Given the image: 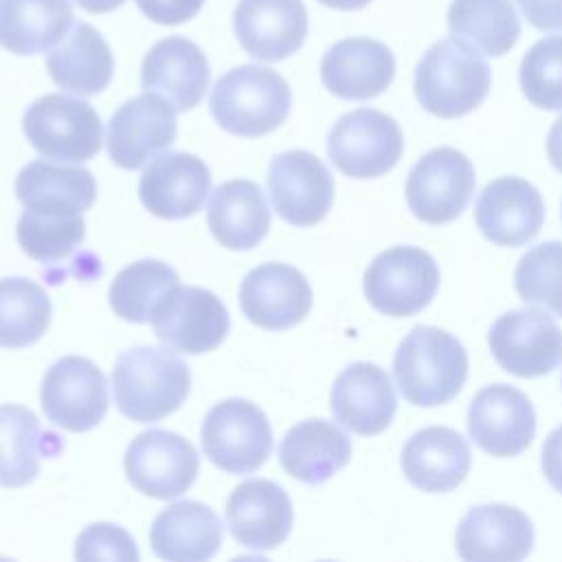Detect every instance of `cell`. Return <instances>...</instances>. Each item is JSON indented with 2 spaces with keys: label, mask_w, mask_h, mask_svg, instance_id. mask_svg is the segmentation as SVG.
Here are the masks:
<instances>
[{
  "label": "cell",
  "mask_w": 562,
  "mask_h": 562,
  "mask_svg": "<svg viewBox=\"0 0 562 562\" xmlns=\"http://www.w3.org/2000/svg\"><path fill=\"white\" fill-rule=\"evenodd\" d=\"M114 404L132 422L149 424L178 411L191 389V373L173 349L132 347L112 369Z\"/></svg>",
  "instance_id": "cell-1"
},
{
  "label": "cell",
  "mask_w": 562,
  "mask_h": 562,
  "mask_svg": "<svg viewBox=\"0 0 562 562\" xmlns=\"http://www.w3.org/2000/svg\"><path fill=\"white\" fill-rule=\"evenodd\" d=\"M393 375L408 404L441 406L465 384L468 351L446 329L419 325L400 342Z\"/></svg>",
  "instance_id": "cell-2"
},
{
  "label": "cell",
  "mask_w": 562,
  "mask_h": 562,
  "mask_svg": "<svg viewBox=\"0 0 562 562\" xmlns=\"http://www.w3.org/2000/svg\"><path fill=\"white\" fill-rule=\"evenodd\" d=\"M492 70L483 55L461 37L432 44L415 68V97L439 119H457L483 103Z\"/></svg>",
  "instance_id": "cell-3"
},
{
  "label": "cell",
  "mask_w": 562,
  "mask_h": 562,
  "mask_svg": "<svg viewBox=\"0 0 562 562\" xmlns=\"http://www.w3.org/2000/svg\"><path fill=\"white\" fill-rule=\"evenodd\" d=\"M292 92L288 81L268 66L246 64L224 72L209 97L215 123L246 138L277 130L290 114Z\"/></svg>",
  "instance_id": "cell-4"
},
{
  "label": "cell",
  "mask_w": 562,
  "mask_h": 562,
  "mask_svg": "<svg viewBox=\"0 0 562 562\" xmlns=\"http://www.w3.org/2000/svg\"><path fill=\"white\" fill-rule=\"evenodd\" d=\"M26 140L48 160L86 162L103 145V125L97 110L75 97L44 94L22 119Z\"/></svg>",
  "instance_id": "cell-5"
},
{
  "label": "cell",
  "mask_w": 562,
  "mask_h": 562,
  "mask_svg": "<svg viewBox=\"0 0 562 562\" xmlns=\"http://www.w3.org/2000/svg\"><path fill=\"white\" fill-rule=\"evenodd\" d=\"M204 457L224 472L250 474L272 452V428L250 400L231 397L209 408L200 430Z\"/></svg>",
  "instance_id": "cell-6"
},
{
  "label": "cell",
  "mask_w": 562,
  "mask_h": 562,
  "mask_svg": "<svg viewBox=\"0 0 562 562\" xmlns=\"http://www.w3.org/2000/svg\"><path fill=\"white\" fill-rule=\"evenodd\" d=\"M404 151V136L395 119L373 108L342 114L327 136L334 167L349 178H378L391 171Z\"/></svg>",
  "instance_id": "cell-7"
},
{
  "label": "cell",
  "mask_w": 562,
  "mask_h": 562,
  "mask_svg": "<svg viewBox=\"0 0 562 562\" xmlns=\"http://www.w3.org/2000/svg\"><path fill=\"white\" fill-rule=\"evenodd\" d=\"M362 285L367 301L378 312L413 316L432 301L439 288V268L417 246H393L369 263Z\"/></svg>",
  "instance_id": "cell-8"
},
{
  "label": "cell",
  "mask_w": 562,
  "mask_h": 562,
  "mask_svg": "<svg viewBox=\"0 0 562 562\" xmlns=\"http://www.w3.org/2000/svg\"><path fill=\"white\" fill-rule=\"evenodd\" d=\"M474 167L463 151L435 147L413 165L404 193L413 215L437 226L461 215L474 193Z\"/></svg>",
  "instance_id": "cell-9"
},
{
  "label": "cell",
  "mask_w": 562,
  "mask_h": 562,
  "mask_svg": "<svg viewBox=\"0 0 562 562\" xmlns=\"http://www.w3.org/2000/svg\"><path fill=\"white\" fill-rule=\"evenodd\" d=\"M40 402L48 422L70 432H86L108 413V380L92 360L64 356L44 373Z\"/></svg>",
  "instance_id": "cell-10"
},
{
  "label": "cell",
  "mask_w": 562,
  "mask_h": 562,
  "mask_svg": "<svg viewBox=\"0 0 562 562\" xmlns=\"http://www.w3.org/2000/svg\"><path fill=\"white\" fill-rule=\"evenodd\" d=\"M127 481L145 496L169 501L184 494L200 468L198 450L182 435L151 428L136 435L123 457Z\"/></svg>",
  "instance_id": "cell-11"
},
{
  "label": "cell",
  "mask_w": 562,
  "mask_h": 562,
  "mask_svg": "<svg viewBox=\"0 0 562 562\" xmlns=\"http://www.w3.org/2000/svg\"><path fill=\"white\" fill-rule=\"evenodd\" d=\"M494 360L518 378H538L562 364V329L544 310L522 307L498 316L487 334Z\"/></svg>",
  "instance_id": "cell-12"
},
{
  "label": "cell",
  "mask_w": 562,
  "mask_h": 562,
  "mask_svg": "<svg viewBox=\"0 0 562 562\" xmlns=\"http://www.w3.org/2000/svg\"><path fill=\"white\" fill-rule=\"evenodd\" d=\"M156 338L184 353L213 351L228 334L226 305L206 288L176 285L151 314Z\"/></svg>",
  "instance_id": "cell-13"
},
{
  "label": "cell",
  "mask_w": 562,
  "mask_h": 562,
  "mask_svg": "<svg viewBox=\"0 0 562 562\" xmlns=\"http://www.w3.org/2000/svg\"><path fill=\"white\" fill-rule=\"evenodd\" d=\"M268 193L281 220L292 226H314L331 209L334 180L318 156L292 149L270 160Z\"/></svg>",
  "instance_id": "cell-14"
},
{
  "label": "cell",
  "mask_w": 562,
  "mask_h": 562,
  "mask_svg": "<svg viewBox=\"0 0 562 562\" xmlns=\"http://www.w3.org/2000/svg\"><path fill=\"white\" fill-rule=\"evenodd\" d=\"M178 134L176 108L154 92L125 101L108 123V154L121 169H138Z\"/></svg>",
  "instance_id": "cell-15"
},
{
  "label": "cell",
  "mask_w": 562,
  "mask_h": 562,
  "mask_svg": "<svg viewBox=\"0 0 562 562\" xmlns=\"http://www.w3.org/2000/svg\"><path fill=\"white\" fill-rule=\"evenodd\" d=\"M472 441L492 457H516L536 435V413L529 397L509 384L481 389L468 408Z\"/></svg>",
  "instance_id": "cell-16"
},
{
  "label": "cell",
  "mask_w": 562,
  "mask_h": 562,
  "mask_svg": "<svg viewBox=\"0 0 562 562\" xmlns=\"http://www.w3.org/2000/svg\"><path fill=\"white\" fill-rule=\"evenodd\" d=\"M244 316L270 331L299 325L312 310V288L301 270L290 263H261L239 285Z\"/></svg>",
  "instance_id": "cell-17"
},
{
  "label": "cell",
  "mask_w": 562,
  "mask_h": 562,
  "mask_svg": "<svg viewBox=\"0 0 562 562\" xmlns=\"http://www.w3.org/2000/svg\"><path fill=\"white\" fill-rule=\"evenodd\" d=\"M211 189V171L202 158L184 151L156 156L143 171L138 195L143 206L162 220L195 215Z\"/></svg>",
  "instance_id": "cell-18"
},
{
  "label": "cell",
  "mask_w": 562,
  "mask_h": 562,
  "mask_svg": "<svg viewBox=\"0 0 562 562\" xmlns=\"http://www.w3.org/2000/svg\"><path fill=\"white\" fill-rule=\"evenodd\" d=\"M239 46L259 61H281L296 53L307 35L303 0H239L233 11Z\"/></svg>",
  "instance_id": "cell-19"
},
{
  "label": "cell",
  "mask_w": 562,
  "mask_h": 562,
  "mask_svg": "<svg viewBox=\"0 0 562 562\" xmlns=\"http://www.w3.org/2000/svg\"><path fill=\"white\" fill-rule=\"evenodd\" d=\"M474 220L483 237L496 246H522L531 241L544 222L540 191L525 178L503 176L481 191Z\"/></svg>",
  "instance_id": "cell-20"
},
{
  "label": "cell",
  "mask_w": 562,
  "mask_h": 562,
  "mask_svg": "<svg viewBox=\"0 0 562 562\" xmlns=\"http://www.w3.org/2000/svg\"><path fill=\"white\" fill-rule=\"evenodd\" d=\"M292 501L285 490L268 479L239 483L226 501L231 536L250 551L279 547L292 529Z\"/></svg>",
  "instance_id": "cell-21"
},
{
  "label": "cell",
  "mask_w": 562,
  "mask_h": 562,
  "mask_svg": "<svg viewBox=\"0 0 562 562\" xmlns=\"http://www.w3.org/2000/svg\"><path fill=\"white\" fill-rule=\"evenodd\" d=\"M533 547V525L505 503L472 507L457 527V553L468 562H516Z\"/></svg>",
  "instance_id": "cell-22"
},
{
  "label": "cell",
  "mask_w": 562,
  "mask_h": 562,
  "mask_svg": "<svg viewBox=\"0 0 562 562\" xmlns=\"http://www.w3.org/2000/svg\"><path fill=\"white\" fill-rule=\"evenodd\" d=\"M211 68L198 44L182 35L156 42L140 66L145 92L160 94L176 110L187 112L200 103L209 88Z\"/></svg>",
  "instance_id": "cell-23"
},
{
  "label": "cell",
  "mask_w": 562,
  "mask_h": 562,
  "mask_svg": "<svg viewBox=\"0 0 562 562\" xmlns=\"http://www.w3.org/2000/svg\"><path fill=\"white\" fill-rule=\"evenodd\" d=\"M329 406L340 426L371 437L393 422L397 400L384 369L373 362H353L334 380Z\"/></svg>",
  "instance_id": "cell-24"
},
{
  "label": "cell",
  "mask_w": 562,
  "mask_h": 562,
  "mask_svg": "<svg viewBox=\"0 0 562 562\" xmlns=\"http://www.w3.org/2000/svg\"><path fill=\"white\" fill-rule=\"evenodd\" d=\"M393 77V53L386 44L373 37L340 40L321 61L323 86L340 99H373L391 86Z\"/></svg>",
  "instance_id": "cell-25"
},
{
  "label": "cell",
  "mask_w": 562,
  "mask_h": 562,
  "mask_svg": "<svg viewBox=\"0 0 562 562\" xmlns=\"http://www.w3.org/2000/svg\"><path fill=\"white\" fill-rule=\"evenodd\" d=\"M472 465L468 441L452 428L428 426L417 430L402 450V470L422 492H450L463 483Z\"/></svg>",
  "instance_id": "cell-26"
},
{
  "label": "cell",
  "mask_w": 562,
  "mask_h": 562,
  "mask_svg": "<svg viewBox=\"0 0 562 562\" xmlns=\"http://www.w3.org/2000/svg\"><path fill=\"white\" fill-rule=\"evenodd\" d=\"M224 538L220 516L204 503L178 501L167 505L149 527L151 551L171 562H202L213 558Z\"/></svg>",
  "instance_id": "cell-27"
},
{
  "label": "cell",
  "mask_w": 562,
  "mask_h": 562,
  "mask_svg": "<svg viewBox=\"0 0 562 562\" xmlns=\"http://www.w3.org/2000/svg\"><path fill=\"white\" fill-rule=\"evenodd\" d=\"M15 195L26 211L81 215L97 200V182L83 167L33 160L15 178Z\"/></svg>",
  "instance_id": "cell-28"
},
{
  "label": "cell",
  "mask_w": 562,
  "mask_h": 562,
  "mask_svg": "<svg viewBox=\"0 0 562 562\" xmlns=\"http://www.w3.org/2000/svg\"><path fill=\"white\" fill-rule=\"evenodd\" d=\"M351 459V439L342 428L325 419H305L292 426L279 446L283 470L307 483L318 485L345 468Z\"/></svg>",
  "instance_id": "cell-29"
},
{
  "label": "cell",
  "mask_w": 562,
  "mask_h": 562,
  "mask_svg": "<svg viewBox=\"0 0 562 562\" xmlns=\"http://www.w3.org/2000/svg\"><path fill=\"white\" fill-rule=\"evenodd\" d=\"M50 79L66 92L90 97L110 86L114 57L103 35L88 22H75L66 40L46 57Z\"/></svg>",
  "instance_id": "cell-30"
},
{
  "label": "cell",
  "mask_w": 562,
  "mask_h": 562,
  "mask_svg": "<svg viewBox=\"0 0 562 562\" xmlns=\"http://www.w3.org/2000/svg\"><path fill=\"white\" fill-rule=\"evenodd\" d=\"M206 224L220 246L255 248L270 231V211L261 187L252 180H228L211 193Z\"/></svg>",
  "instance_id": "cell-31"
},
{
  "label": "cell",
  "mask_w": 562,
  "mask_h": 562,
  "mask_svg": "<svg viewBox=\"0 0 562 562\" xmlns=\"http://www.w3.org/2000/svg\"><path fill=\"white\" fill-rule=\"evenodd\" d=\"M75 24L70 0H0V46L15 55L53 48Z\"/></svg>",
  "instance_id": "cell-32"
},
{
  "label": "cell",
  "mask_w": 562,
  "mask_h": 562,
  "mask_svg": "<svg viewBox=\"0 0 562 562\" xmlns=\"http://www.w3.org/2000/svg\"><path fill=\"white\" fill-rule=\"evenodd\" d=\"M448 29L454 37L472 42L492 57L514 48L520 35V20L512 0H452Z\"/></svg>",
  "instance_id": "cell-33"
},
{
  "label": "cell",
  "mask_w": 562,
  "mask_h": 562,
  "mask_svg": "<svg viewBox=\"0 0 562 562\" xmlns=\"http://www.w3.org/2000/svg\"><path fill=\"white\" fill-rule=\"evenodd\" d=\"M46 435V432H44ZM40 419L20 404L0 406V485L22 487L40 474V454H53L42 441Z\"/></svg>",
  "instance_id": "cell-34"
},
{
  "label": "cell",
  "mask_w": 562,
  "mask_h": 562,
  "mask_svg": "<svg viewBox=\"0 0 562 562\" xmlns=\"http://www.w3.org/2000/svg\"><path fill=\"white\" fill-rule=\"evenodd\" d=\"M178 272L160 259H138L110 283V307L130 323H149L154 310L178 285Z\"/></svg>",
  "instance_id": "cell-35"
},
{
  "label": "cell",
  "mask_w": 562,
  "mask_h": 562,
  "mask_svg": "<svg viewBox=\"0 0 562 562\" xmlns=\"http://www.w3.org/2000/svg\"><path fill=\"white\" fill-rule=\"evenodd\" d=\"M50 299L24 277L0 279V347L22 349L37 342L50 325Z\"/></svg>",
  "instance_id": "cell-36"
},
{
  "label": "cell",
  "mask_w": 562,
  "mask_h": 562,
  "mask_svg": "<svg viewBox=\"0 0 562 562\" xmlns=\"http://www.w3.org/2000/svg\"><path fill=\"white\" fill-rule=\"evenodd\" d=\"M15 235L18 244L31 259L57 263L81 246L86 237V222L81 215H50L24 209L18 220Z\"/></svg>",
  "instance_id": "cell-37"
},
{
  "label": "cell",
  "mask_w": 562,
  "mask_h": 562,
  "mask_svg": "<svg viewBox=\"0 0 562 562\" xmlns=\"http://www.w3.org/2000/svg\"><path fill=\"white\" fill-rule=\"evenodd\" d=\"M514 285L525 303H538L562 316V241L529 248L514 272Z\"/></svg>",
  "instance_id": "cell-38"
},
{
  "label": "cell",
  "mask_w": 562,
  "mask_h": 562,
  "mask_svg": "<svg viewBox=\"0 0 562 562\" xmlns=\"http://www.w3.org/2000/svg\"><path fill=\"white\" fill-rule=\"evenodd\" d=\"M520 88L542 110H562V35L538 40L520 61Z\"/></svg>",
  "instance_id": "cell-39"
},
{
  "label": "cell",
  "mask_w": 562,
  "mask_h": 562,
  "mask_svg": "<svg viewBox=\"0 0 562 562\" xmlns=\"http://www.w3.org/2000/svg\"><path fill=\"white\" fill-rule=\"evenodd\" d=\"M77 560H138L134 538L114 522L88 525L75 542Z\"/></svg>",
  "instance_id": "cell-40"
},
{
  "label": "cell",
  "mask_w": 562,
  "mask_h": 562,
  "mask_svg": "<svg viewBox=\"0 0 562 562\" xmlns=\"http://www.w3.org/2000/svg\"><path fill=\"white\" fill-rule=\"evenodd\" d=\"M204 0H136V7L145 18L162 26H178L191 20Z\"/></svg>",
  "instance_id": "cell-41"
},
{
  "label": "cell",
  "mask_w": 562,
  "mask_h": 562,
  "mask_svg": "<svg viewBox=\"0 0 562 562\" xmlns=\"http://www.w3.org/2000/svg\"><path fill=\"white\" fill-rule=\"evenodd\" d=\"M525 20L538 31H562V0H516Z\"/></svg>",
  "instance_id": "cell-42"
},
{
  "label": "cell",
  "mask_w": 562,
  "mask_h": 562,
  "mask_svg": "<svg viewBox=\"0 0 562 562\" xmlns=\"http://www.w3.org/2000/svg\"><path fill=\"white\" fill-rule=\"evenodd\" d=\"M542 472L553 490L562 494V426L549 432L542 446Z\"/></svg>",
  "instance_id": "cell-43"
},
{
  "label": "cell",
  "mask_w": 562,
  "mask_h": 562,
  "mask_svg": "<svg viewBox=\"0 0 562 562\" xmlns=\"http://www.w3.org/2000/svg\"><path fill=\"white\" fill-rule=\"evenodd\" d=\"M547 156L551 165L562 173V116H558L547 136Z\"/></svg>",
  "instance_id": "cell-44"
},
{
  "label": "cell",
  "mask_w": 562,
  "mask_h": 562,
  "mask_svg": "<svg viewBox=\"0 0 562 562\" xmlns=\"http://www.w3.org/2000/svg\"><path fill=\"white\" fill-rule=\"evenodd\" d=\"M81 9H86L88 13H110L114 9H119L125 0H75Z\"/></svg>",
  "instance_id": "cell-45"
},
{
  "label": "cell",
  "mask_w": 562,
  "mask_h": 562,
  "mask_svg": "<svg viewBox=\"0 0 562 562\" xmlns=\"http://www.w3.org/2000/svg\"><path fill=\"white\" fill-rule=\"evenodd\" d=\"M318 2L329 9H338V11H356V9L367 7L371 0H318Z\"/></svg>",
  "instance_id": "cell-46"
}]
</instances>
